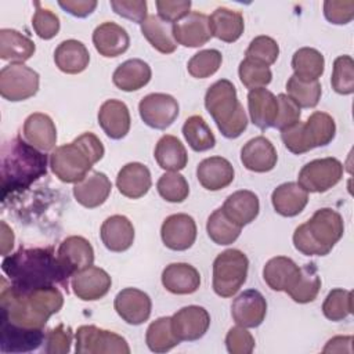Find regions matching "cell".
<instances>
[{
  "mask_svg": "<svg viewBox=\"0 0 354 354\" xmlns=\"http://www.w3.org/2000/svg\"><path fill=\"white\" fill-rule=\"evenodd\" d=\"M141 33L149 44L162 54H171L177 48L173 36V24L163 21L158 15H148L141 24Z\"/></svg>",
  "mask_w": 354,
  "mask_h": 354,
  "instance_id": "obj_39",
  "label": "cell"
},
{
  "mask_svg": "<svg viewBox=\"0 0 354 354\" xmlns=\"http://www.w3.org/2000/svg\"><path fill=\"white\" fill-rule=\"evenodd\" d=\"M278 155L272 142L264 136L249 140L241 149L242 165L254 173H267L277 165Z\"/></svg>",
  "mask_w": 354,
  "mask_h": 354,
  "instance_id": "obj_21",
  "label": "cell"
},
{
  "mask_svg": "<svg viewBox=\"0 0 354 354\" xmlns=\"http://www.w3.org/2000/svg\"><path fill=\"white\" fill-rule=\"evenodd\" d=\"M104 153L101 140L94 133L86 131L72 142L57 147L50 155V167L62 183L76 184L102 159Z\"/></svg>",
  "mask_w": 354,
  "mask_h": 354,
  "instance_id": "obj_4",
  "label": "cell"
},
{
  "mask_svg": "<svg viewBox=\"0 0 354 354\" xmlns=\"http://www.w3.org/2000/svg\"><path fill=\"white\" fill-rule=\"evenodd\" d=\"M300 274V267L285 256H277L270 259L263 268V278L266 283L277 292H288Z\"/></svg>",
  "mask_w": 354,
  "mask_h": 354,
  "instance_id": "obj_32",
  "label": "cell"
},
{
  "mask_svg": "<svg viewBox=\"0 0 354 354\" xmlns=\"http://www.w3.org/2000/svg\"><path fill=\"white\" fill-rule=\"evenodd\" d=\"M58 6L73 17L84 18L95 10L97 1L95 0H66V1L59 0Z\"/></svg>",
  "mask_w": 354,
  "mask_h": 354,
  "instance_id": "obj_59",
  "label": "cell"
},
{
  "mask_svg": "<svg viewBox=\"0 0 354 354\" xmlns=\"http://www.w3.org/2000/svg\"><path fill=\"white\" fill-rule=\"evenodd\" d=\"M351 343L353 336H335L328 340L326 346L324 347V353H351Z\"/></svg>",
  "mask_w": 354,
  "mask_h": 354,
  "instance_id": "obj_60",
  "label": "cell"
},
{
  "mask_svg": "<svg viewBox=\"0 0 354 354\" xmlns=\"http://www.w3.org/2000/svg\"><path fill=\"white\" fill-rule=\"evenodd\" d=\"M36 51V46L32 39L22 35L15 29L0 30V58L11 61L12 64H24Z\"/></svg>",
  "mask_w": 354,
  "mask_h": 354,
  "instance_id": "obj_37",
  "label": "cell"
},
{
  "mask_svg": "<svg viewBox=\"0 0 354 354\" xmlns=\"http://www.w3.org/2000/svg\"><path fill=\"white\" fill-rule=\"evenodd\" d=\"M267 314V301L256 289H248L238 295L231 304V315L236 325L257 328Z\"/></svg>",
  "mask_w": 354,
  "mask_h": 354,
  "instance_id": "obj_17",
  "label": "cell"
},
{
  "mask_svg": "<svg viewBox=\"0 0 354 354\" xmlns=\"http://www.w3.org/2000/svg\"><path fill=\"white\" fill-rule=\"evenodd\" d=\"M44 337L43 329H28L0 321L1 353H29L37 350L44 343Z\"/></svg>",
  "mask_w": 354,
  "mask_h": 354,
  "instance_id": "obj_19",
  "label": "cell"
},
{
  "mask_svg": "<svg viewBox=\"0 0 354 354\" xmlns=\"http://www.w3.org/2000/svg\"><path fill=\"white\" fill-rule=\"evenodd\" d=\"M151 66L145 61L140 58H131L115 69L112 82L122 91H136L147 86L151 80Z\"/></svg>",
  "mask_w": 354,
  "mask_h": 354,
  "instance_id": "obj_35",
  "label": "cell"
},
{
  "mask_svg": "<svg viewBox=\"0 0 354 354\" xmlns=\"http://www.w3.org/2000/svg\"><path fill=\"white\" fill-rule=\"evenodd\" d=\"M77 354H129L130 347L120 335L95 325H82L76 330Z\"/></svg>",
  "mask_w": 354,
  "mask_h": 354,
  "instance_id": "obj_9",
  "label": "cell"
},
{
  "mask_svg": "<svg viewBox=\"0 0 354 354\" xmlns=\"http://www.w3.org/2000/svg\"><path fill=\"white\" fill-rule=\"evenodd\" d=\"M39 73L24 64H10L0 71V94L18 102L33 97L39 90Z\"/></svg>",
  "mask_w": 354,
  "mask_h": 354,
  "instance_id": "obj_10",
  "label": "cell"
},
{
  "mask_svg": "<svg viewBox=\"0 0 354 354\" xmlns=\"http://www.w3.org/2000/svg\"><path fill=\"white\" fill-rule=\"evenodd\" d=\"M225 347L231 354H250L254 348V337L246 328L238 325L228 330Z\"/></svg>",
  "mask_w": 354,
  "mask_h": 354,
  "instance_id": "obj_55",
  "label": "cell"
},
{
  "mask_svg": "<svg viewBox=\"0 0 354 354\" xmlns=\"http://www.w3.org/2000/svg\"><path fill=\"white\" fill-rule=\"evenodd\" d=\"M274 210L283 217H295L304 210L308 203V192L297 183H283L271 194Z\"/></svg>",
  "mask_w": 354,
  "mask_h": 354,
  "instance_id": "obj_33",
  "label": "cell"
},
{
  "mask_svg": "<svg viewBox=\"0 0 354 354\" xmlns=\"http://www.w3.org/2000/svg\"><path fill=\"white\" fill-rule=\"evenodd\" d=\"M155 4L159 18L170 24H176L191 12L189 10L192 3L189 0H158Z\"/></svg>",
  "mask_w": 354,
  "mask_h": 354,
  "instance_id": "obj_57",
  "label": "cell"
},
{
  "mask_svg": "<svg viewBox=\"0 0 354 354\" xmlns=\"http://www.w3.org/2000/svg\"><path fill=\"white\" fill-rule=\"evenodd\" d=\"M1 270L10 285L18 290H32L46 286H62L66 293L71 278L58 260L54 249L19 248L15 253L4 256Z\"/></svg>",
  "mask_w": 354,
  "mask_h": 354,
  "instance_id": "obj_1",
  "label": "cell"
},
{
  "mask_svg": "<svg viewBox=\"0 0 354 354\" xmlns=\"http://www.w3.org/2000/svg\"><path fill=\"white\" fill-rule=\"evenodd\" d=\"M112 279L109 274L95 266H91L71 279V288L75 296L83 301H93L102 299L111 289Z\"/></svg>",
  "mask_w": 354,
  "mask_h": 354,
  "instance_id": "obj_18",
  "label": "cell"
},
{
  "mask_svg": "<svg viewBox=\"0 0 354 354\" xmlns=\"http://www.w3.org/2000/svg\"><path fill=\"white\" fill-rule=\"evenodd\" d=\"M93 44L100 55L112 58L127 51L130 46V37L124 28L108 21L94 29Z\"/></svg>",
  "mask_w": 354,
  "mask_h": 354,
  "instance_id": "obj_23",
  "label": "cell"
},
{
  "mask_svg": "<svg viewBox=\"0 0 354 354\" xmlns=\"http://www.w3.org/2000/svg\"><path fill=\"white\" fill-rule=\"evenodd\" d=\"M242 227L236 225L232 223L225 213L223 212L221 207L216 209L207 218L206 223V231L209 238L216 243V245H230L234 243L238 236L241 235Z\"/></svg>",
  "mask_w": 354,
  "mask_h": 354,
  "instance_id": "obj_44",
  "label": "cell"
},
{
  "mask_svg": "<svg viewBox=\"0 0 354 354\" xmlns=\"http://www.w3.org/2000/svg\"><path fill=\"white\" fill-rule=\"evenodd\" d=\"M336 134V123L333 118L321 111L313 112L306 122L296 124L281 131L283 145L292 153L300 155L317 147H325L332 142Z\"/></svg>",
  "mask_w": 354,
  "mask_h": 354,
  "instance_id": "obj_7",
  "label": "cell"
},
{
  "mask_svg": "<svg viewBox=\"0 0 354 354\" xmlns=\"http://www.w3.org/2000/svg\"><path fill=\"white\" fill-rule=\"evenodd\" d=\"M288 97L292 98L299 108H314L319 102L322 87L318 80L303 82L292 75L286 82Z\"/></svg>",
  "mask_w": 354,
  "mask_h": 354,
  "instance_id": "obj_45",
  "label": "cell"
},
{
  "mask_svg": "<svg viewBox=\"0 0 354 354\" xmlns=\"http://www.w3.org/2000/svg\"><path fill=\"white\" fill-rule=\"evenodd\" d=\"M62 306L64 295L57 286L18 290L1 278L0 321L28 329H44L48 318Z\"/></svg>",
  "mask_w": 354,
  "mask_h": 354,
  "instance_id": "obj_2",
  "label": "cell"
},
{
  "mask_svg": "<svg viewBox=\"0 0 354 354\" xmlns=\"http://www.w3.org/2000/svg\"><path fill=\"white\" fill-rule=\"evenodd\" d=\"M151 184V171L145 165L140 162L124 165L116 177V187L119 192L130 199H138L144 196L149 191Z\"/></svg>",
  "mask_w": 354,
  "mask_h": 354,
  "instance_id": "obj_29",
  "label": "cell"
},
{
  "mask_svg": "<svg viewBox=\"0 0 354 354\" xmlns=\"http://www.w3.org/2000/svg\"><path fill=\"white\" fill-rule=\"evenodd\" d=\"M210 326V315L201 306H187L171 315V328L180 342L199 340Z\"/></svg>",
  "mask_w": 354,
  "mask_h": 354,
  "instance_id": "obj_13",
  "label": "cell"
},
{
  "mask_svg": "<svg viewBox=\"0 0 354 354\" xmlns=\"http://www.w3.org/2000/svg\"><path fill=\"white\" fill-rule=\"evenodd\" d=\"M324 15L335 25H346L354 18V0H326Z\"/></svg>",
  "mask_w": 354,
  "mask_h": 354,
  "instance_id": "obj_54",
  "label": "cell"
},
{
  "mask_svg": "<svg viewBox=\"0 0 354 354\" xmlns=\"http://www.w3.org/2000/svg\"><path fill=\"white\" fill-rule=\"evenodd\" d=\"M343 232L344 223L340 213L322 207L295 230L293 245L306 256H326L340 241Z\"/></svg>",
  "mask_w": 354,
  "mask_h": 354,
  "instance_id": "obj_5",
  "label": "cell"
},
{
  "mask_svg": "<svg viewBox=\"0 0 354 354\" xmlns=\"http://www.w3.org/2000/svg\"><path fill=\"white\" fill-rule=\"evenodd\" d=\"M245 55V58L250 61L270 66L277 61L279 55V46L270 36H257L250 41Z\"/></svg>",
  "mask_w": 354,
  "mask_h": 354,
  "instance_id": "obj_50",
  "label": "cell"
},
{
  "mask_svg": "<svg viewBox=\"0 0 354 354\" xmlns=\"http://www.w3.org/2000/svg\"><path fill=\"white\" fill-rule=\"evenodd\" d=\"M209 26L212 36L225 43H234L243 33L245 22L239 11L218 7L209 17Z\"/></svg>",
  "mask_w": 354,
  "mask_h": 354,
  "instance_id": "obj_36",
  "label": "cell"
},
{
  "mask_svg": "<svg viewBox=\"0 0 354 354\" xmlns=\"http://www.w3.org/2000/svg\"><path fill=\"white\" fill-rule=\"evenodd\" d=\"M221 209L232 223L243 227L257 217L260 202L254 192L249 189H239L227 196Z\"/></svg>",
  "mask_w": 354,
  "mask_h": 354,
  "instance_id": "obj_31",
  "label": "cell"
},
{
  "mask_svg": "<svg viewBox=\"0 0 354 354\" xmlns=\"http://www.w3.org/2000/svg\"><path fill=\"white\" fill-rule=\"evenodd\" d=\"M183 136L188 145L196 152L212 149L216 144L212 129L201 115H192L184 122Z\"/></svg>",
  "mask_w": 354,
  "mask_h": 354,
  "instance_id": "obj_43",
  "label": "cell"
},
{
  "mask_svg": "<svg viewBox=\"0 0 354 354\" xmlns=\"http://www.w3.org/2000/svg\"><path fill=\"white\" fill-rule=\"evenodd\" d=\"M205 106L225 138H238L248 127V116L228 79L214 82L205 94Z\"/></svg>",
  "mask_w": 354,
  "mask_h": 354,
  "instance_id": "obj_6",
  "label": "cell"
},
{
  "mask_svg": "<svg viewBox=\"0 0 354 354\" xmlns=\"http://www.w3.org/2000/svg\"><path fill=\"white\" fill-rule=\"evenodd\" d=\"M160 236L166 248L177 252L187 250L196 239L195 220L185 213L171 214L162 223Z\"/></svg>",
  "mask_w": 354,
  "mask_h": 354,
  "instance_id": "obj_14",
  "label": "cell"
},
{
  "mask_svg": "<svg viewBox=\"0 0 354 354\" xmlns=\"http://www.w3.org/2000/svg\"><path fill=\"white\" fill-rule=\"evenodd\" d=\"M22 136L26 142L43 152L51 151L57 142L55 124L48 115L41 112H35L25 119Z\"/></svg>",
  "mask_w": 354,
  "mask_h": 354,
  "instance_id": "obj_24",
  "label": "cell"
},
{
  "mask_svg": "<svg viewBox=\"0 0 354 354\" xmlns=\"http://www.w3.org/2000/svg\"><path fill=\"white\" fill-rule=\"evenodd\" d=\"M321 289V278L314 263L304 264L300 268V274L295 285L286 292L296 303L306 304L314 301Z\"/></svg>",
  "mask_w": 354,
  "mask_h": 354,
  "instance_id": "obj_41",
  "label": "cell"
},
{
  "mask_svg": "<svg viewBox=\"0 0 354 354\" xmlns=\"http://www.w3.org/2000/svg\"><path fill=\"white\" fill-rule=\"evenodd\" d=\"M238 73H239V79H241L242 84L249 90L266 87L267 84L271 83V79H272L270 66L257 64L248 58H245L239 64Z\"/></svg>",
  "mask_w": 354,
  "mask_h": 354,
  "instance_id": "obj_51",
  "label": "cell"
},
{
  "mask_svg": "<svg viewBox=\"0 0 354 354\" xmlns=\"http://www.w3.org/2000/svg\"><path fill=\"white\" fill-rule=\"evenodd\" d=\"M12 246H14V232L4 221H1V254L8 256Z\"/></svg>",
  "mask_w": 354,
  "mask_h": 354,
  "instance_id": "obj_61",
  "label": "cell"
},
{
  "mask_svg": "<svg viewBox=\"0 0 354 354\" xmlns=\"http://www.w3.org/2000/svg\"><path fill=\"white\" fill-rule=\"evenodd\" d=\"M249 260L239 249H227L213 261V290L220 297H232L246 282Z\"/></svg>",
  "mask_w": 354,
  "mask_h": 354,
  "instance_id": "obj_8",
  "label": "cell"
},
{
  "mask_svg": "<svg viewBox=\"0 0 354 354\" xmlns=\"http://www.w3.org/2000/svg\"><path fill=\"white\" fill-rule=\"evenodd\" d=\"M343 177V165L336 158L314 159L299 171L297 184L307 192H326Z\"/></svg>",
  "mask_w": 354,
  "mask_h": 354,
  "instance_id": "obj_11",
  "label": "cell"
},
{
  "mask_svg": "<svg viewBox=\"0 0 354 354\" xmlns=\"http://www.w3.org/2000/svg\"><path fill=\"white\" fill-rule=\"evenodd\" d=\"M153 156L160 169L167 171H178L187 166L188 155L181 141L171 136L165 134L156 142Z\"/></svg>",
  "mask_w": 354,
  "mask_h": 354,
  "instance_id": "obj_38",
  "label": "cell"
},
{
  "mask_svg": "<svg viewBox=\"0 0 354 354\" xmlns=\"http://www.w3.org/2000/svg\"><path fill=\"white\" fill-rule=\"evenodd\" d=\"M145 342L151 351L166 353L180 343L171 328V317H160L152 321L145 333Z\"/></svg>",
  "mask_w": 354,
  "mask_h": 354,
  "instance_id": "obj_42",
  "label": "cell"
},
{
  "mask_svg": "<svg viewBox=\"0 0 354 354\" xmlns=\"http://www.w3.org/2000/svg\"><path fill=\"white\" fill-rule=\"evenodd\" d=\"M130 112L127 105L119 100H106L98 111V124L112 140L126 137L130 130Z\"/></svg>",
  "mask_w": 354,
  "mask_h": 354,
  "instance_id": "obj_26",
  "label": "cell"
},
{
  "mask_svg": "<svg viewBox=\"0 0 354 354\" xmlns=\"http://www.w3.org/2000/svg\"><path fill=\"white\" fill-rule=\"evenodd\" d=\"M173 36L176 43L184 47H201L206 44L210 37L209 17L199 11H191L187 17L173 24Z\"/></svg>",
  "mask_w": 354,
  "mask_h": 354,
  "instance_id": "obj_20",
  "label": "cell"
},
{
  "mask_svg": "<svg viewBox=\"0 0 354 354\" xmlns=\"http://www.w3.org/2000/svg\"><path fill=\"white\" fill-rule=\"evenodd\" d=\"M248 108L252 123L261 129L274 127L278 116V100L266 87L253 88L248 94Z\"/></svg>",
  "mask_w": 354,
  "mask_h": 354,
  "instance_id": "obj_28",
  "label": "cell"
},
{
  "mask_svg": "<svg viewBox=\"0 0 354 354\" xmlns=\"http://www.w3.org/2000/svg\"><path fill=\"white\" fill-rule=\"evenodd\" d=\"M54 62L61 72L76 75L88 66L90 54L82 41L69 39L61 41L55 48Z\"/></svg>",
  "mask_w": 354,
  "mask_h": 354,
  "instance_id": "obj_34",
  "label": "cell"
},
{
  "mask_svg": "<svg viewBox=\"0 0 354 354\" xmlns=\"http://www.w3.org/2000/svg\"><path fill=\"white\" fill-rule=\"evenodd\" d=\"M113 307L118 315L129 325H141L151 315L152 301L145 292L136 288H124L116 295Z\"/></svg>",
  "mask_w": 354,
  "mask_h": 354,
  "instance_id": "obj_16",
  "label": "cell"
},
{
  "mask_svg": "<svg viewBox=\"0 0 354 354\" xmlns=\"http://www.w3.org/2000/svg\"><path fill=\"white\" fill-rule=\"evenodd\" d=\"M111 7L118 15L140 25L148 17L145 0H112Z\"/></svg>",
  "mask_w": 354,
  "mask_h": 354,
  "instance_id": "obj_58",
  "label": "cell"
},
{
  "mask_svg": "<svg viewBox=\"0 0 354 354\" xmlns=\"http://www.w3.org/2000/svg\"><path fill=\"white\" fill-rule=\"evenodd\" d=\"M156 189L159 195L171 203H181L188 198L189 187L183 174L178 171H167L158 180Z\"/></svg>",
  "mask_w": 354,
  "mask_h": 354,
  "instance_id": "obj_47",
  "label": "cell"
},
{
  "mask_svg": "<svg viewBox=\"0 0 354 354\" xmlns=\"http://www.w3.org/2000/svg\"><path fill=\"white\" fill-rule=\"evenodd\" d=\"M104 246L111 252H124L134 242V227L131 221L122 214L108 217L100 230Z\"/></svg>",
  "mask_w": 354,
  "mask_h": 354,
  "instance_id": "obj_30",
  "label": "cell"
},
{
  "mask_svg": "<svg viewBox=\"0 0 354 354\" xmlns=\"http://www.w3.org/2000/svg\"><path fill=\"white\" fill-rule=\"evenodd\" d=\"M332 88L342 95L354 93V61L350 55H339L333 61Z\"/></svg>",
  "mask_w": 354,
  "mask_h": 354,
  "instance_id": "obj_49",
  "label": "cell"
},
{
  "mask_svg": "<svg viewBox=\"0 0 354 354\" xmlns=\"http://www.w3.org/2000/svg\"><path fill=\"white\" fill-rule=\"evenodd\" d=\"M35 6L36 11L32 18V26L40 39L50 40L59 32V18L51 10L41 7L40 3H35Z\"/></svg>",
  "mask_w": 354,
  "mask_h": 354,
  "instance_id": "obj_52",
  "label": "cell"
},
{
  "mask_svg": "<svg viewBox=\"0 0 354 354\" xmlns=\"http://www.w3.org/2000/svg\"><path fill=\"white\" fill-rule=\"evenodd\" d=\"M221 61L223 55L218 50H201L188 61L187 69L192 77L206 79L218 71V68L221 66Z\"/></svg>",
  "mask_w": 354,
  "mask_h": 354,
  "instance_id": "obj_48",
  "label": "cell"
},
{
  "mask_svg": "<svg viewBox=\"0 0 354 354\" xmlns=\"http://www.w3.org/2000/svg\"><path fill=\"white\" fill-rule=\"evenodd\" d=\"M138 112L147 126L156 130H165L177 119L180 106L173 95L152 93L140 101Z\"/></svg>",
  "mask_w": 354,
  "mask_h": 354,
  "instance_id": "obj_12",
  "label": "cell"
},
{
  "mask_svg": "<svg viewBox=\"0 0 354 354\" xmlns=\"http://www.w3.org/2000/svg\"><path fill=\"white\" fill-rule=\"evenodd\" d=\"M234 167L223 156L203 159L196 167V178L207 191H220L234 181Z\"/></svg>",
  "mask_w": 354,
  "mask_h": 354,
  "instance_id": "obj_22",
  "label": "cell"
},
{
  "mask_svg": "<svg viewBox=\"0 0 354 354\" xmlns=\"http://www.w3.org/2000/svg\"><path fill=\"white\" fill-rule=\"evenodd\" d=\"M292 68L299 80L315 82L325 71V59L318 50L301 47L292 57Z\"/></svg>",
  "mask_w": 354,
  "mask_h": 354,
  "instance_id": "obj_40",
  "label": "cell"
},
{
  "mask_svg": "<svg viewBox=\"0 0 354 354\" xmlns=\"http://www.w3.org/2000/svg\"><path fill=\"white\" fill-rule=\"evenodd\" d=\"M72 337V328L65 324H59L46 333L44 351L47 354H66L71 351Z\"/></svg>",
  "mask_w": 354,
  "mask_h": 354,
  "instance_id": "obj_53",
  "label": "cell"
},
{
  "mask_svg": "<svg viewBox=\"0 0 354 354\" xmlns=\"http://www.w3.org/2000/svg\"><path fill=\"white\" fill-rule=\"evenodd\" d=\"M162 285L170 293L191 295L201 286V274L188 263H171L162 272Z\"/></svg>",
  "mask_w": 354,
  "mask_h": 354,
  "instance_id": "obj_27",
  "label": "cell"
},
{
  "mask_svg": "<svg viewBox=\"0 0 354 354\" xmlns=\"http://www.w3.org/2000/svg\"><path fill=\"white\" fill-rule=\"evenodd\" d=\"M112 183L105 173L93 171L73 187V196L82 206L94 209L101 206L109 196Z\"/></svg>",
  "mask_w": 354,
  "mask_h": 354,
  "instance_id": "obj_25",
  "label": "cell"
},
{
  "mask_svg": "<svg viewBox=\"0 0 354 354\" xmlns=\"http://www.w3.org/2000/svg\"><path fill=\"white\" fill-rule=\"evenodd\" d=\"M322 313L329 321H343L353 314V293L342 288L332 289L324 300Z\"/></svg>",
  "mask_w": 354,
  "mask_h": 354,
  "instance_id": "obj_46",
  "label": "cell"
},
{
  "mask_svg": "<svg viewBox=\"0 0 354 354\" xmlns=\"http://www.w3.org/2000/svg\"><path fill=\"white\" fill-rule=\"evenodd\" d=\"M57 256L71 278L75 274L91 267L94 263V249L91 243L79 235L65 238L59 243Z\"/></svg>",
  "mask_w": 354,
  "mask_h": 354,
  "instance_id": "obj_15",
  "label": "cell"
},
{
  "mask_svg": "<svg viewBox=\"0 0 354 354\" xmlns=\"http://www.w3.org/2000/svg\"><path fill=\"white\" fill-rule=\"evenodd\" d=\"M277 100H278V116L274 123V127L282 131L296 124L297 122H300L301 112L297 104L292 98H289L286 94H279Z\"/></svg>",
  "mask_w": 354,
  "mask_h": 354,
  "instance_id": "obj_56",
  "label": "cell"
},
{
  "mask_svg": "<svg viewBox=\"0 0 354 354\" xmlns=\"http://www.w3.org/2000/svg\"><path fill=\"white\" fill-rule=\"evenodd\" d=\"M3 199L12 192L26 189L47 173V155L15 137L1 145Z\"/></svg>",
  "mask_w": 354,
  "mask_h": 354,
  "instance_id": "obj_3",
  "label": "cell"
}]
</instances>
